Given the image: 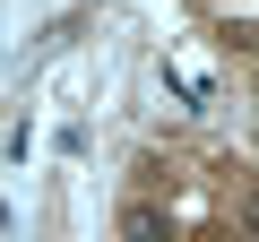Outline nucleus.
<instances>
[{
	"label": "nucleus",
	"instance_id": "f257e3e1",
	"mask_svg": "<svg viewBox=\"0 0 259 242\" xmlns=\"http://www.w3.org/2000/svg\"><path fill=\"white\" fill-rule=\"evenodd\" d=\"M121 225H130V242H164V216H156V208H130Z\"/></svg>",
	"mask_w": 259,
	"mask_h": 242
},
{
	"label": "nucleus",
	"instance_id": "f03ea898",
	"mask_svg": "<svg viewBox=\"0 0 259 242\" xmlns=\"http://www.w3.org/2000/svg\"><path fill=\"white\" fill-rule=\"evenodd\" d=\"M242 225H250V233H259V190H242Z\"/></svg>",
	"mask_w": 259,
	"mask_h": 242
}]
</instances>
